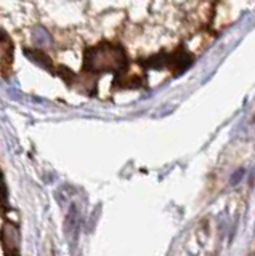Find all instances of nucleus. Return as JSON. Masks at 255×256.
I'll use <instances>...</instances> for the list:
<instances>
[{"mask_svg":"<svg viewBox=\"0 0 255 256\" xmlns=\"http://www.w3.org/2000/svg\"><path fill=\"white\" fill-rule=\"evenodd\" d=\"M127 69H129V58L119 44L101 42L85 50L84 72H89L92 76L114 72L117 77H122V72Z\"/></svg>","mask_w":255,"mask_h":256,"instance_id":"f257e3e1","label":"nucleus"},{"mask_svg":"<svg viewBox=\"0 0 255 256\" xmlns=\"http://www.w3.org/2000/svg\"><path fill=\"white\" fill-rule=\"evenodd\" d=\"M193 62V54H189L185 48L175 50L170 53H159L148 58L143 66L145 68H153V69H169L173 74H180L185 70L189 64Z\"/></svg>","mask_w":255,"mask_h":256,"instance_id":"f03ea898","label":"nucleus"},{"mask_svg":"<svg viewBox=\"0 0 255 256\" xmlns=\"http://www.w3.org/2000/svg\"><path fill=\"white\" fill-rule=\"evenodd\" d=\"M5 256H20L18 253V230L10 222H4V236H2Z\"/></svg>","mask_w":255,"mask_h":256,"instance_id":"7ed1b4c3","label":"nucleus"},{"mask_svg":"<svg viewBox=\"0 0 255 256\" xmlns=\"http://www.w3.org/2000/svg\"><path fill=\"white\" fill-rule=\"evenodd\" d=\"M0 50H2V56H0V60H2V76L7 78L13 66V44L5 30H2V46H0Z\"/></svg>","mask_w":255,"mask_h":256,"instance_id":"20e7f679","label":"nucleus"}]
</instances>
